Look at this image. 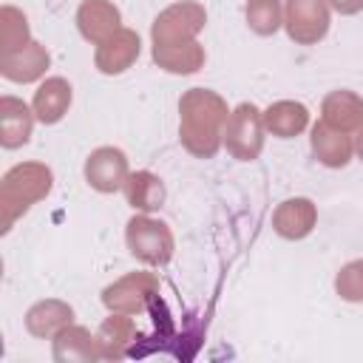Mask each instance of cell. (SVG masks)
<instances>
[{"label": "cell", "mask_w": 363, "mask_h": 363, "mask_svg": "<svg viewBox=\"0 0 363 363\" xmlns=\"http://www.w3.org/2000/svg\"><path fill=\"white\" fill-rule=\"evenodd\" d=\"M227 99L210 88H187L179 99V142L196 159H213L224 147Z\"/></svg>", "instance_id": "6da1fadb"}, {"label": "cell", "mask_w": 363, "mask_h": 363, "mask_svg": "<svg viewBox=\"0 0 363 363\" xmlns=\"http://www.w3.org/2000/svg\"><path fill=\"white\" fill-rule=\"evenodd\" d=\"M54 187V173L43 162H20L6 170L0 182V233H9L37 201Z\"/></svg>", "instance_id": "7a4b0ae2"}, {"label": "cell", "mask_w": 363, "mask_h": 363, "mask_svg": "<svg viewBox=\"0 0 363 363\" xmlns=\"http://www.w3.org/2000/svg\"><path fill=\"white\" fill-rule=\"evenodd\" d=\"M207 23V11L196 0H179L162 9L150 26V48L190 45L199 40V31Z\"/></svg>", "instance_id": "3957f363"}, {"label": "cell", "mask_w": 363, "mask_h": 363, "mask_svg": "<svg viewBox=\"0 0 363 363\" xmlns=\"http://www.w3.org/2000/svg\"><path fill=\"white\" fill-rule=\"evenodd\" d=\"M125 244L130 255L147 267H164L176 252L173 230L150 213H136L125 227Z\"/></svg>", "instance_id": "277c9868"}, {"label": "cell", "mask_w": 363, "mask_h": 363, "mask_svg": "<svg viewBox=\"0 0 363 363\" xmlns=\"http://www.w3.org/2000/svg\"><path fill=\"white\" fill-rule=\"evenodd\" d=\"M267 128H264V111L252 102H241L230 111V119L224 125V147L238 162H255L264 150Z\"/></svg>", "instance_id": "5b68a950"}, {"label": "cell", "mask_w": 363, "mask_h": 363, "mask_svg": "<svg viewBox=\"0 0 363 363\" xmlns=\"http://www.w3.org/2000/svg\"><path fill=\"white\" fill-rule=\"evenodd\" d=\"M332 26L329 0H286L284 3V28L295 45H318Z\"/></svg>", "instance_id": "8992f818"}, {"label": "cell", "mask_w": 363, "mask_h": 363, "mask_svg": "<svg viewBox=\"0 0 363 363\" xmlns=\"http://www.w3.org/2000/svg\"><path fill=\"white\" fill-rule=\"evenodd\" d=\"M159 292V275L139 269L116 278L102 289V303L108 312H122V315H139L150 303V298Z\"/></svg>", "instance_id": "52a82bcc"}, {"label": "cell", "mask_w": 363, "mask_h": 363, "mask_svg": "<svg viewBox=\"0 0 363 363\" xmlns=\"http://www.w3.org/2000/svg\"><path fill=\"white\" fill-rule=\"evenodd\" d=\"M128 176H130L128 156H125V150H119L113 145H102V147L91 150V156L85 159V182L96 193H116V190H122Z\"/></svg>", "instance_id": "ba28073f"}, {"label": "cell", "mask_w": 363, "mask_h": 363, "mask_svg": "<svg viewBox=\"0 0 363 363\" xmlns=\"http://www.w3.org/2000/svg\"><path fill=\"white\" fill-rule=\"evenodd\" d=\"M139 51H142V40L133 28H119L113 31L108 40H102L94 51V65L99 74L105 77H116V74H125L136 60H139Z\"/></svg>", "instance_id": "9c48e42d"}, {"label": "cell", "mask_w": 363, "mask_h": 363, "mask_svg": "<svg viewBox=\"0 0 363 363\" xmlns=\"http://www.w3.org/2000/svg\"><path fill=\"white\" fill-rule=\"evenodd\" d=\"M51 354L57 363H94L102 360V343L96 332L71 323L51 337Z\"/></svg>", "instance_id": "30bf717a"}, {"label": "cell", "mask_w": 363, "mask_h": 363, "mask_svg": "<svg viewBox=\"0 0 363 363\" xmlns=\"http://www.w3.org/2000/svg\"><path fill=\"white\" fill-rule=\"evenodd\" d=\"M48 65H51V54L37 40H31L28 45H23L20 51L0 54V74L9 82H20V85H28V82L43 79L45 71H48Z\"/></svg>", "instance_id": "8fae6325"}, {"label": "cell", "mask_w": 363, "mask_h": 363, "mask_svg": "<svg viewBox=\"0 0 363 363\" xmlns=\"http://www.w3.org/2000/svg\"><path fill=\"white\" fill-rule=\"evenodd\" d=\"M318 224V207L312 199L306 196H295V199H286L275 207L272 213V230L286 238V241H301L306 238Z\"/></svg>", "instance_id": "7c38bea8"}, {"label": "cell", "mask_w": 363, "mask_h": 363, "mask_svg": "<svg viewBox=\"0 0 363 363\" xmlns=\"http://www.w3.org/2000/svg\"><path fill=\"white\" fill-rule=\"evenodd\" d=\"M77 28L88 43L99 45L122 28V11L113 0H82L77 9Z\"/></svg>", "instance_id": "4fadbf2b"}, {"label": "cell", "mask_w": 363, "mask_h": 363, "mask_svg": "<svg viewBox=\"0 0 363 363\" xmlns=\"http://www.w3.org/2000/svg\"><path fill=\"white\" fill-rule=\"evenodd\" d=\"M34 108L17 96H0V145L6 150H17L31 139L34 130Z\"/></svg>", "instance_id": "5bb4252c"}, {"label": "cell", "mask_w": 363, "mask_h": 363, "mask_svg": "<svg viewBox=\"0 0 363 363\" xmlns=\"http://www.w3.org/2000/svg\"><path fill=\"white\" fill-rule=\"evenodd\" d=\"M309 145H312V153L320 164L332 167V170H340L352 162L354 156V139L343 130H335L329 128L323 119L312 125V136H309Z\"/></svg>", "instance_id": "9a60e30c"}, {"label": "cell", "mask_w": 363, "mask_h": 363, "mask_svg": "<svg viewBox=\"0 0 363 363\" xmlns=\"http://www.w3.org/2000/svg\"><path fill=\"white\" fill-rule=\"evenodd\" d=\"M320 119L335 130L357 133L363 125V96L349 88H337L326 94L320 102Z\"/></svg>", "instance_id": "2e32d148"}, {"label": "cell", "mask_w": 363, "mask_h": 363, "mask_svg": "<svg viewBox=\"0 0 363 363\" xmlns=\"http://www.w3.org/2000/svg\"><path fill=\"white\" fill-rule=\"evenodd\" d=\"M71 99H74V88L65 77H48L37 85L34 91V99H31V108H34V116L37 122L43 125H57L68 108H71Z\"/></svg>", "instance_id": "e0dca14e"}, {"label": "cell", "mask_w": 363, "mask_h": 363, "mask_svg": "<svg viewBox=\"0 0 363 363\" xmlns=\"http://www.w3.org/2000/svg\"><path fill=\"white\" fill-rule=\"evenodd\" d=\"M71 323H74V306L60 298L37 301L26 312V329L31 337H40V340H51L57 332H62Z\"/></svg>", "instance_id": "ac0fdd59"}, {"label": "cell", "mask_w": 363, "mask_h": 363, "mask_svg": "<svg viewBox=\"0 0 363 363\" xmlns=\"http://www.w3.org/2000/svg\"><path fill=\"white\" fill-rule=\"evenodd\" d=\"M264 128L278 139L301 136L309 128V108L295 99H278L264 111Z\"/></svg>", "instance_id": "d6986e66"}, {"label": "cell", "mask_w": 363, "mask_h": 363, "mask_svg": "<svg viewBox=\"0 0 363 363\" xmlns=\"http://www.w3.org/2000/svg\"><path fill=\"white\" fill-rule=\"evenodd\" d=\"M99 343H102V360H122L136 337V323L133 315H122V312H111V318H105L96 329Z\"/></svg>", "instance_id": "ffe728a7"}, {"label": "cell", "mask_w": 363, "mask_h": 363, "mask_svg": "<svg viewBox=\"0 0 363 363\" xmlns=\"http://www.w3.org/2000/svg\"><path fill=\"white\" fill-rule=\"evenodd\" d=\"M125 201L139 213H153L164 204V184L150 170H133L122 187Z\"/></svg>", "instance_id": "44dd1931"}, {"label": "cell", "mask_w": 363, "mask_h": 363, "mask_svg": "<svg viewBox=\"0 0 363 363\" xmlns=\"http://www.w3.org/2000/svg\"><path fill=\"white\" fill-rule=\"evenodd\" d=\"M150 57L153 62L167 71V74H179V77H187V74H196L204 68V45L196 40L190 45H173V48H150Z\"/></svg>", "instance_id": "7402d4cb"}, {"label": "cell", "mask_w": 363, "mask_h": 363, "mask_svg": "<svg viewBox=\"0 0 363 363\" xmlns=\"http://www.w3.org/2000/svg\"><path fill=\"white\" fill-rule=\"evenodd\" d=\"M244 17L252 34L272 37L278 28H284V3L281 0H247Z\"/></svg>", "instance_id": "603a6c76"}, {"label": "cell", "mask_w": 363, "mask_h": 363, "mask_svg": "<svg viewBox=\"0 0 363 363\" xmlns=\"http://www.w3.org/2000/svg\"><path fill=\"white\" fill-rule=\"evenodd\" d=\"M28 43H31L28 17L14 6H3L0 9V54L20 51Z\"/></svg>", "instance_id": "cb8c5ba5"}, {"label": "cell", "mask_w": 363, "mask_h": 363, "mask_svg": "<svg viewBox=\"0 0 363 363\" xmlns=\"http://www.w3.org/2000/svg\"><path fill=\"white\" fill-rule=\"evenodd\" d=\"M335 292L349 303H363V258L349 261L335 275Z\"/></svg>", "instance_id": "d4e9b609"}, {"label": "cell", "mask_w": 363, "mask_h": 363, "mask_svg": "<svg viewBox=\"0 0 363 363\" xmlns=\"http://www.w3.org/2000/svg\"><path fill=\"white\" fill-rule=\"evenodd\" d=\"M329 6H332L337 14H343V17H352V14L363 11V0H329Z\"/></svg>", "instance_id": "484cf974"}, {"label": "cell", "mask_w": 363, "mask_h": 363, "mask_svg": "<svg viewBox=\"0 0 363 363\" xmlns=\"http://www.w3.org/2000/svg\"><path fill=\"white\" fill-rule=\"evenodd\" d=\"M354 153H357V159L363 162V125H360V130H357V136H354Z\"/></svg>", "instance_id": "4316f807"}]
</instances>
